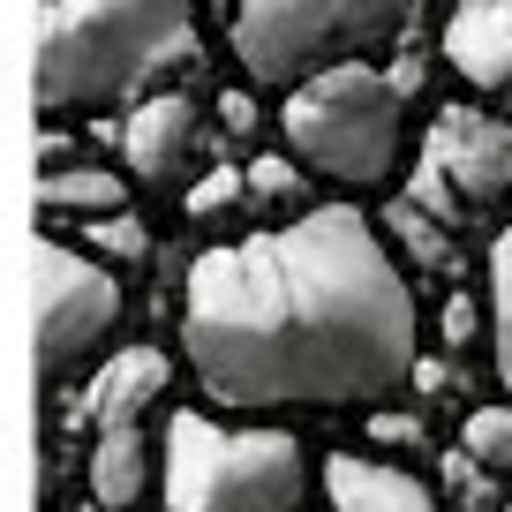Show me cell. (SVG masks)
Returning a JSON list of instances; mask_svg holds the SVG:
<instances>
[{
	"label": "cell",
	"mask_w": 512,
	"mask_h": 512,
	"mask_svg": "<svg viewBox=\"0 0 512 512\" xmlns=\"http://www.w3.org/2000/svg\"><path fill=\"white\" fill-rule=\"evenodd\" d=\"M241 196L264 211V226H279V219H294V211L317 204V196H309V174L287 159V151H264V159L241 166Z\"/></svg>",
	"instance_id": "cell-15"
},
{
	"label": "cell",
	"mask_w": 512,
	"mask_h": 512,
	"mask_svg": "<svg viewBox=\"0 0 512 512\" xmlns=\"http://www.w3.org/2000/svg\"><path fill=\"white\" fill-rule=\"evenodd\" d=\"M31 324H38V384L68 392L91 362H106V347L128 324V287L121 272H106L98 256H83L68 234H46L31 256Z\"/></svg>",
	"instance_id": "cell-7"
},
{
	"label": "cell",
	"mask_w": 512,
	"mask_h": 512,
	"mask_svg": "<svg viewBox=\"0 0 512 512\" xmlns=\"http://www.w3.org/2000/svg\"><path fill=\"white\" fill-rule=\"evenodd\" d=\"M407 174H415V204L437 211V226H460V234L497 226L512 211V113L482 98L437 106Z\"/></svg>",
	"instance_id": "cell-6"
},
{
	"label": "cell",
	"mask_w": 512,
	"mask_h": 512,
	"mask_svg": "<svg viewBox=\"0 0 512 512\" xmlns=\"http://www.w3.org/2000/svg\"><path fill=\"white\" fill-rule=\"evenodd\" d=\"M204 61L196 0H46L38 23V121H91L166 91Z\"/></svg>",
	"instance_id": "cell-2"
},
{
	"label": "cell",
	"mask_w": 512,
	"mask_h": 512,
	"mask_svg": "<svg viewBox=\"0 0 512 512\" xmlns=\"http://www.w3.org/2000/svg\"><path fill=\"white\" fill-rule=\"evenodd\" d=\"M445 512H497L505 505V482H490L475 460H460V452H445V497H437Z\"/></svg>",
	"instance_id": "cell-18"
},
{
	"label": "cell",
	"mask_w": 512,
	"mask_h": 512,
	"mask_svg": "<svg viewBox=\"0 0 512 512\" xmlns=\"http://www.w3.org/2000/svg\"><path fill=\"white\" fill-rule=\"evenodd\" d=\"M279 144L309 181H332L347 196H384L415 159V113L407 76L384 61H339L279 91Z\"/></svg>",
	"instance_id": "cell-3"
},
{
	"label": "cell",
	"mask_w": 512,
	"mask_h": 512,
	"mask_svg": "<svg viewBox=\"0 0 512 512\" xmlns=\"http://www.w3.org/2000/svg\"><path fill=\"white\" fill-rule=\"evenodd\" d=\"M497 512H512V497H505V505H497Z\"/></svg>",
	"instance_id": "cell-20"
},
{
	"label": "cell",
	"mask_w": 512,
	"mask_h": 512,
	"mask_svg": "<svg viewBox=\"0 0 512 512\" xmlns=\"http://www.w3.org/2000/svg\"><path fill=\"white\" fill-rule=\"evenodd\" d=\"M166 384H174V354L166 347H113L106 362H91L76 377V430H106V422H144L151 407L166 400Z\"/></svg>",
	"instance_id": "cell-10"
},
{
	"label": "cell",
	"mask_w": 512,
	"mask_h": 512,
	"mask_svg": "<svg viewBox=\"0 0 512 512\" xmlns=\"http://www.w3.org/2000/svg\"><path fill=\"white\" fill-rule=\"evenodd\" d=\"M76 249L98 256L106 272H144V264H151V226L136 219V204H128V211H106V219H83Z\"/></svg>",
	"instance_id": "cell-16"
},
{
	"label": "cell",
	"mask_w": 512,
	"mask_h": 512,
	"mask_svg": "<svg viewBox=\"0 0 512 512\" xmlns=\"http://www.w3.org/2000/svg\"><path fill=\"white\" fill-rule=\"evenodd\" d=\"M317 490H324V512H445L415 467L384 460V452H324Z\"/></svg>",
	"instance_id": "cell-11"
},
{
	"label": "cell",
	"mask_w": 512,
	"mask_h": 512,
	"mask_svg": "<svg viewBox=\"0 0 512 512\" xmlns=\"http://www.w3.org/2000/svg\"><path fill=\"white\" fill-rule=\"evenodd\" d=\"M460 460H475L490 482H512V400H482V407H467V422H460Z\"/></svg>",
	"instance_id": "cell-17"
},
{
	"label": "cell",
	"mask_w": 512,
	"mask_h": 512,
	"mask_svg": "<svg viewBox=\"0 0 512 512\" xmlns=\"http://www.w3.org/2000/svg\"><path fill=\"white\" fill-rule=\"evenodd\" d=\"M317 490L302 430L181 407L159 430V512H302Z\"/></svg>",
	"instance_id": "cell-4"
},
{
	"label": "cell",
	"mask_w": 512,
	"mask_h": 512,
	"mask_svg": "<svg viewBox=\"0 0 512 512\" xmlns=\"http://www.w3.org/2000/svg\"><path fill=\"white\" fill-rule=\"evenodd\" d=\"M83 490H91L98 512H136L151 490H159V445H151L144 422H106V430H91Z\"/></svg>",
	"instance_id": "cell-13"
},
{
	"label": "cell",
	"mask_w": 512,
	"mask_h": 512,
	"mask_svg": "<svg viewBox=\"0 0 512 512\" xmlns=\"http://www.w3.org/2000/svg\"><path fill=\"white\" fill-rule=\"evenodd\" d=\"M482 354L497 369V392L512 400V211L490 226V264H482Z\"/></svg>",
	"instance_id": "cell-14"
},
{
	"label": "cell",
	"mask_w": 512,
	"mask_h": 512,
	"mask_svg": "<svg viewBox=\"0 0 512 512\" xmlns=\"http://www.w3.org/2000/svg\"><path fill=\"white\" fill-rule=\"evenodd\" d=\"M204 144H211V121L189 91H151L121 113V174L128 189H189L204 174Z\"/></svg>",
	"instance_id": "cell-8"
},
{
	"label": "cell",
	"mask_w": 512,
	"mask_h": 512,
	"mask_svg": "<svg viewBox=\"0 0 512 512\" xmlns=\"http://www.w3.org/2000/svg\"><path fill=\"white\" fill-rule=\"evenodd\" d=\"M136 189H128L121 166L98 159H68L61 136H46V166H38V211H46V234H68L83 219H106V211H128Z\"/></svg>",
	"instance_id": "cell-12"
},
{
	"label": "cell",
	"mask_w": 512,
	"mask_h": 512,
	"mask_svg": "<svg viewBox=\"0 0 512 512\" xmlns=\"http://www.w3.org/2000/svg\"><path fill=\"white\" fill-rule=\"evenodd\" d=\"M174 347L234 422L377 415L415 392L422 302L362 204H309L196 256Z\"/></svg>",
	"instance_id": "cell-1"
},
{
	"label": "cell",
	"mask_w": 512,
	"mask_h": 512,
	"mask_svg": "<svg viewBox=\"0 0 512 512\" xmlns=\"http://www.w3.org/2000/svg\"><path fill=\"white\" fill-rule=\"evenodd\" d=\"M422 16L430 0H234L226 46L249 91H294L339 61H392Z\"/></svg>",
	"instance_id": "cell-5"
},
{
	"label": "cell",
	"mask_w": 512,
	"mask_h": 512,
	"mask_svg": "<svg viewBox=\"0 0 512 512\" xmlns=\"http://www.w3.org/2000/svg\"><path fill=\"white\" fill-rule=\"evenodd\" d=\"M234 196H241V174H234V166H226V174H211V181H189V219H219Z\"/></svg>",
	"instance_id": "cell-19"
},
{
	"label": "cell",
	"mask_w": 512,
	"mask_h": 512,
	"mask_svg": "<svg viewBox=\"0 0 512 512\" xmlns=\"http://www.w3.org/2000/svg\"><path fill=\"white\" fill-rule=\"evenodd\" d=\"M437 53L482 106L512 113V0H452Z\"/></svg>",
	"instance_id": "cell-9"
}]
</instances>
